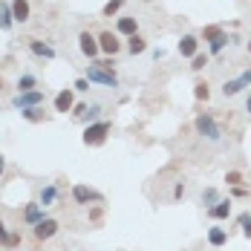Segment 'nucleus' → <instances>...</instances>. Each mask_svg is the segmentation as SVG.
Masks as SVG:
<instances>
[{"label":"nucleus","instance_id":"f257e3e1","mask_svg":"<svg viewBox=\"0 0 251 251\" xmlns=\"http://www.w3.org/2000/svg\"><path fill=\"white\" fill-rule=\"evenodd\" d=\"M194 127H197V133H200L205 142H211V145H220V142H223V130L214 122L211 113H200V116L194 119Z\"/></svg>","mask_w":251,"mask_h":251},{"label":"nucleus","instance_id":"f03ea898","mask_svg":"<svg viewBox=\"0 0 251 251\" xmlns=\"http://www.w3.org/2000/svg\"><path fill=\"white\" fill-rule=\"evenodd\" d=\"M84 78H87L90 84H101V87L119 90V75H116V73H110V70H104V67H99L96 61H90V67H87Z\"/></svg>","mask_w":251,"mask_h":251},{"label":"nucleus","instance_id":"7ed1b4c3","mask_svg":"<svg viewBox=\"0 0 251 251\" xmlns=\"http://www.w3.org/2000/svg\"><path fill=\"white\" fill-rule=\"evenodd\" d=\"M110 130H113V125H110V122H93V125H87L84 136H81V142H84L87 148H99V145H104V142H107Z\"/></svg>","mask_w":251,"mask_h":251},{"label":"nucleus","instance_id":"20e7f679","mask_svg":"<svg viewBox=\"0 0 251 251\" xmlns=\"http://www.w3.org/2000/svg\"><path fill=\"white\" fill-rule=\"evenodd\" d=\"M78 52L87 58V61H99L101 47H99V35H90V32H81L78 35Z\"/></svg>","mask_w":251,"mask_h":251},{"label":"nucleus","instance_id":"39448f33","mask_svg":"<svg viewBox=\"0 0 251 251\" xmlns=\"http://www.w3.org/2000/svg\"><path fill=\"white\" fill-rule=\"evenodd\" d=\"M47 101L44 90H32V93H15L12 96V107L15 110H26V107H41Z\"/></svg>","mask_w":251,"mask_h":251},{"label":"nucleus","instance_id":"423d86ee","mask_svg":"<svg viewBox=\"0 0 251 251\" xmlns=\"http://www.w3.org/2000/svg\"><path fill=\"white\" fill-rule=\"evenodd\" d=\"M26 47H29V52H32L35 58H41V61H55V58H58V50L52 47L50 41H41V38H29V41H26Z\"/></svg>","mask_w":251,"mask_h":251},{"label":"nucleus","instance_id":"0eeeda50","mask_svg":"<svg viewBox=\"0 0 251 251\" xmlns=\"http://www.w3.org/2000/svg\"><path fill=\"white\" fill-rule=\"evenodd\" d=\"M243 90H251V70H246L243 75L231 78V81H226L223 84V96L226 99H231V96H240Z\"/></svg>","mask_w":251,"mask_h":251},{"label":"nucleus","instance_id":"6e6552de","mask_svg":"<svg viewBox=\"0 0 251 251\" xmlns=\"http://www.w3.org/2000/svg\"><path fill=\"white\" fill-rule=\"evenodd\" d=\"M58 231H61V223H58V220H52V217H47L44 223H38V226L32 228V237H35L38 243H47V240H52Z\"/></svg>","mask_w":251,"mask_h":251},{"label":"nucleus","instance_id":"1a4fd4ad","mask_svg":"<svg viewBox=\"0 0 251 251\" xmlns=\"http://www.w3.org/2000/svg\"><path fill=\"white\" fill-rule=\"evenodd\" d=\"M99 47H101V52H104L107 58H116V55L122 52V41H119L116 32H101L99 35Z\"/></svg>","mask_w":251,"mask_h":251},{"label":"nucleus","instance_id":"9d476101","mask_svg":"<svg viewBox=\"0 0 251 251\" xmlns=\"http://www.w3.org/2000/svg\"><path fill=\"white\" fill-rule=\"evenodd\" d=\"M52 107H55V113H73V107H75V90H73V87L58 90V96H55V101H52Z\"/></svg>","mask_w":251,"mask_h":251},{"label":"nucleus","instance_id":"9b49d317","mask_svg":"<svg viewBox=\"0 0 251 251\" xmlns=\"http://www.w3.org/2000/svg\"><path fill=\"white\" fill-rule=\"evenodd\" d=\"M44 220H47V208H44L41 202H29L24 208V223L29 228H35L38 223H44Z\"/></svg>","mask_w":251,"mask_h":251},{"label":"nucleus","instance_id":"f8f14e48","mask_svg":"<svg viewBox=\"0 0 251 251\" xmlns=\"http://www.w3.org/2000/svg\"><path fill=\"white\" fill-rule=\"evenodd\" d=\"M73 200H75V205H90V202H99L101 194H96L90 185H75L73 188Z\"/></svg>","mask_w":251,"mask_h":251},{"label":"nucleus","instance_id":"ddd939ff","mask_svg":"<svg viewBox=\"0 0 251 251\" xmlns=\"http://www.w3.org/2000/svg\"><path fill=\"white\" fill-rule=\"evenodd\" d=\"M176 50H179V55H182V58H194V55L200 52V38H197V35H182Z\"/></svg>","mask_w":251,"mask_h":251},{"label":"nucleus","instance_id":"4468645a","mask_svg":"<svg viewBox=\"0 0 251 251\" xmlns=\"http://www.w3.org/2000/svg\"><path fill=\"white\" fill-rule=\"evenodd\" d=\"M12 3V15H15V24L24 26L29 18H32V6H29V0H9Z\"/></svg>","mask_w":251,"mask_h":251},{"label":"nucleus","instance_id":"2eb2a0df","mask_svg":"<svg viewBox=\"0 0 251 251\" xmlns=\"http://www.w3.org/2000/svg\"><path fill=\"white\" fill-rule=\"evenodd\" d=\"M15 15H12V3L9 0H0V32H12L15 29Z\"/></svg>","mask_w":251,"mask_h":251},{"label":"nucleus","instance_id":"dca6fc26","mask_svg":"<svg viewBox=\"0 0 251 251\" xmlns=\"http://www.w3.org/2000/svg\"><path fill=\"white\" fill-rule=\"evenodd\" d=\"M116 32H119V35H127V38H133V35H139V21L130 18V15H122V18L116 21Z\"/></svg>","mask_w":251,"mask_h":251},{"label":"nucleus","instance_id":"f3484780","mask_svg":"<svg viewBox=\"0 0 251 251\" xmlns=\"http://www.w3.org/2000/svg\"><path fill=\"white\" fill-rule=\"evenodd\" d=\"M61 197V191H58V185L55 182H50V185H44L41 188V194H38V202L44 205V208H50V205H55V200Z\"/></svg>","mask_w":251,"mask_h":251},{"label":"nucleus","instance_id":"a211bd4d","mask_svg":"<svg viewBox=\"0 0 251 251\" xmlns=\"http://www.w3.org/2000/svg\"><path fill=\"white\" fill-rule=\"evenodd\" d=\"M125 50H127V55H142V52H148V41L142 38V35H133V38H127V44H125Z\"/></svg>","mask_w":251,"mask_h":251},{"label":"nucleus","instance_id":"6ab92c4d","mask_svg":"<svg viewBox=\"0 0 251 251\" xmlns=\"http://www.w3.org/2000/svg\"><path fill=\"white\" fill-rule=\"evenodd\" d=\"M208 217L211 220H228L231 217V200H220L214 208H208Z\"/></svg>","mask_w":251,"mask_h":251},{"label":"nucleus","instance_id":"aec40b11","mask_svg":"<svg viewBox=\"0 0 251 251\" xmlns=\"http://www.w3.org/2000/svg\"><path fill=\"white\" fill-rule=\"evenodd\" d=\"M226 47H231V38H228V32H220L214 41H208V55H220Z\"/></svg>","mask_w":251,"mask_h":251},{"label":"nucleus","instance_id":"412c9836","mask_svg":"<svg viewBox=\"0 0 251 251\" xmlns=\"http://www.w3.org/2000/svg\"><path fill=\"white\" fill-rule=\"evenodd\" d=\"M208 243H211V246H214V249H223V246H226L228 243V231L226 228H208Z\"/></svg>","mask_w":251,"mask_h":251},{"label":"nucleus","instance_id":"4be33fe9","mask_svg":"<svg viewBox=\"0 0 251 251\" xmlns=\"http://www.w3.org/2000/svg\"><path fill=\"white\" fill-rule=\"evenodd\" d=\"M15 87H18V93H32V90H38V75L35 73H24Z\"/></svg>","mask_w":251,"mask_h":251},{"label":"nucleus","instance_id":"5701e85b","mask_svg":"<svg viewBox=\"0 0 251 251\" xmlns=\"http://www.w3.org/2000/svg\"><path fill=\"white\" fill-rule=\"evenodd\" d=\"M21 116H24L26 122H32V125H38V122H44V119H47L44 104H41V107H26V110H21Z\"/></svg>","mask_w":251,"mask_h":251},{"label":"nucleus","instance_id":"b1692460","mask_svg":"<svg viewBox=\"0 0 251 251\" xmlns=\"http://www.w3.org/2000/svg\"><path fill=\"white\" fill-rule=\"evenodd\" d=\"M220 200H223V197H220V191H217V188H205V191L200 194V202L205 205V208H214Z\"/></svg>","mask_w":251,"mask_h":251},{"label":"nucleus","instance_id":"393cba45","mask_svg":"<svg viewBox=\"0 0 251 251\" xmlns=\"http://www.w3.org/2000/svg\"><path fill=\"white\" fill-rule=\"evenodd\" d=\"M125 3L127 0H107L104 9H101V15H104V18H113V15H119V12L125 9Z\"/></svg>","mask_w":251,"mask_h":251},{"label":"nucleus","instance_id":"a878e982","mask_svg":"<svg viewBox=\"0 0 251 251\" xmlns=\"http://www.w3.org/2000/svg\"><path fill=\"white\" fill-rule=\"evenodd\" d=\"M99 116H101V104H90V107H87V113H84L78 122H84V125H93V122H99Z\"/></svg>","mask_w":251,"mask_h":251},{"label":"nucleus","instance_id":"bb28decb","mask_svg":"<svg viewBox=\"0 0 251 251\" xmlns=\"http://www.w3.org/2000/svg\"><path fill=\"white\" fill-rule=\"evenodd\" d=\"M208 61H211V55H208V52H197V55L191 58V70H194V73H200V70L208 67Z\"/></svg>","mask_w":251,"mask_h":251},{"label":"nucleus","instance_id":"cd10ccee","mask_svg":"<svg viewBox=\"0 0 251 251\" xmlns=\"http://www.w3.org/2000/svg\"><path fill=\"white\" fill-rule=\"evenodd\" d=\"M208 96H211L208 81H197V87H194V99H197V101H208Z\"/></svg>","mask_w":251,"mask_h":251},{"label":"nucleus","instance_id":"c85d7f7f","mask_svg":"<svg viewBox=\"0 0 251 251\" xmlns=\"http://www.w3.org/2000/svg\"><path fill=\"white\" fill-rule=\"evenodd\" d=\"M237 223H240V228H243V234L251 240V214H249V211H246V214H240V217H237Z\"/></svg>","mask_w":251,"mask_h":251},{"label":"nucleus","instance_id":"c756f323","mask_svg":"<svg viewBox=\"0 0 251 251\" xmlns=\"http://www.w3.org/2000/svg\"><path fill=\"white\" fill-rule=\"evenodd\" d=\"M226 182L231 185V188H240V185H243V174H240V171H228Z\"/></svg>","mask_w":251,"mask_h":251},{"label":"nucleus","instance_id":"7c9ffc66","mask_svg":"<svg viewBox=\"0 0 251 251\" xmlns=\"http://www.w3.org/2000/svg\"><path fill=\"white\" fill-rule=\"evenodd\" d=\"M220 32H226V29H220L217 24H214V26H205V29H202V38H205V41H214Z\"/></svg>","mask_w":251,"mask_h":251},{"label":"nucleus","instance_id":"2f4dec72","mask_svg":"<svg viewBox=\"0 0 251 251\" xmlns=\"http://www.w3.org/2000/svg\"><path fill=\"white\" fill-rule=\"evenodd\" d=\"M73 90H75V93H90V81H87L84 75H81V78H75V84H73Z\"/></svg>","mask_w":251,"mask_h":251},{"label":"nucleus","instance_id":"473e14b6","mask_svg":"<svg viewBox=\"0 0 251 251\" xmlns=\"http://www.w3.org/2000/svg\"><path fill=\"white\" fill-rule=\"evenodd\" d=\"M24 243V237L21 234H9V240H6V249H18Z\"/></svg>","mask_w":251,"mask_h":251},{"label":"nucleus","instance_id":"72a5a7b5","mask_svg":"<svg viewBox=\"0 0 251 251\" xmlns=\"http://www.w3.org/2000/svg\"><path fill=\"white\" fill-rule=\"evenodd\" d=\"M99 67H104V70H110V73H116V58H101V61H96Z\"/></svg>","mask_w":251,"mask_h":251},{"label":"nucleus","instance_id":"f704fd0d","mask_svg":"<svg viewBox=\"0 0 251 251\" xmlns=\"http://www.w3.org/2000/svg\"><path fill=\"white\" fill-rule=\"evenodd\" d=\"M182 197H185V185L179 182V185L174 188V200H182Z\"/></svg>","mask_w":251,"mask_h":251},{"label":"nucleus","instance_id":"c9c22d12","mask_svg":"<svg viewBox=\"0 0 251 251\" xmlns=\"http://www.w3.org/2000/svg\"><path fill=\"white\" fill-rule=\"evenodd\" d=\"M231 194H234V197H249V191H246L243 185H240V188H231Z\"/></svg>","mask_w":251,"mask_h":251},{"label":"nucleus","instance_id":"e433bc0d","mask_svg":"<svg viewBox=\"0 0 251 251\" xmlns=\"http://www.w3.org/2000/svg\"><path fill=\"white\" fill-rule=\"evenodd\" d=\"M6 174V156H3V153H0V176Z\"/></svg>","mask_w":251,"mask_h":251},{"label":"nucleus","instance_id":"4c0bfd02","mask_svg":"<svg viewBox=\"0 0 251 251\" xmlns=\"http://www.w3.org/2000/svg\"><path fill=\"white\" fill-rule=\"evenodd\" d=\"M246 113L251 116V90H249V96H246Z\"/></svg>","mask_w":251,"mask_h":251},{"label":"nucleus","instance_id":"58836bf2","mask_svg":"<svg viewBox=\"0 0 251 251\" xmlns=\"http://www.w3.org/2000/svg\"><path fill=\"white\" fill-rule=\"evenodd\" d=\"M0 249H6V240H3V237H0Z\"/></svg>","mask_w":251,"mask_h":251},{"label":"nucleus","instance_id":"ea45409f","mask_svg":"<svg viewBox=\"0 0 251 251\" xmlns=\"http://www.w3.org/2000/svg\"><path fill=\"white\" fill-rule=\"evenodd\" d=\"M249 55H251V41H249Z\"/></svg>","mask_w":251,"mask_h":251},{"label":"nucleus","instance_id":"a19ab883","mask_svg":"<svg viewBox=\"0 0 251 251\" xmlns=\"http://www.w3.org/2000/svg\"><path fill=\"white\" fill-rule=\"evenodd\" d=\"M0 90H3V78H0Z\"/></svg>","mask_w":251,"mask_h":251}]
</instances>
